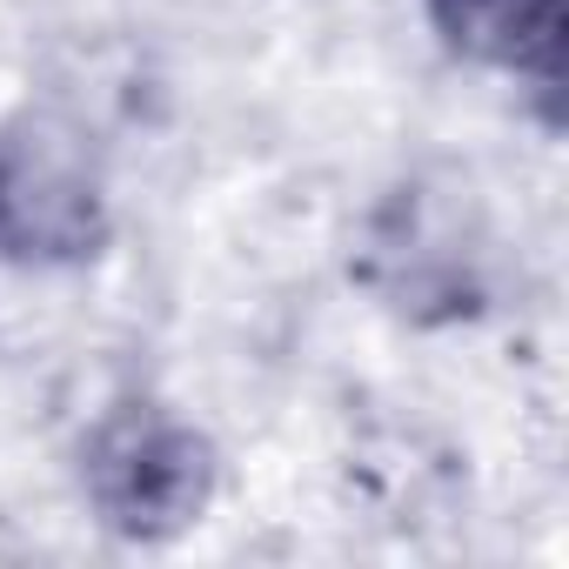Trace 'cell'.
I'll list each match as a JSON object with an SVG mask.
<instances>
[{"mask_svg":"<svg viewBox=\"0 0 569 569\" xmlns=\"http://www.w3.org/2000/svg\"><path fill=\"white\" fill-rule=\"evenodd\" d=\"M81 489H88V509L108 536L174 542L208 516V502L221 489V456L168 402L128 396V402L101 409V422L88 429Z\"/></svg>","mask_w":569,"mask_h":569,"instance_id":"6da1fadb","label":"cell"},{"mask_svg":"<svg viewBox=\"0 0 569 569\" xmlns=\"http://www.w3.org/2000/svg\"><path fill=\"white\" fill-rule=\"evenodd\" d=\"M101 241L108 194L88 141L54 114H28L14 134H0V254L81 261Z\"/></svg>","mask_w":569,"mask_h":569,"instance_id":"7a4b0ae2","label":"cell"},{"mask_svg":"<svg viewBox=\"0 0 569 569\" xmlns=\"http://www.w3.org/2000/svg\"><path fill=\"white\" fill-rule=\"evenodd\" d=\"M442 54L516 81L542 121L562 114V0H422Z\"/></svg>","mask_w":569,"mask_h":569,"instance_id":"3957f363","label":"cell"}]
</instances>
